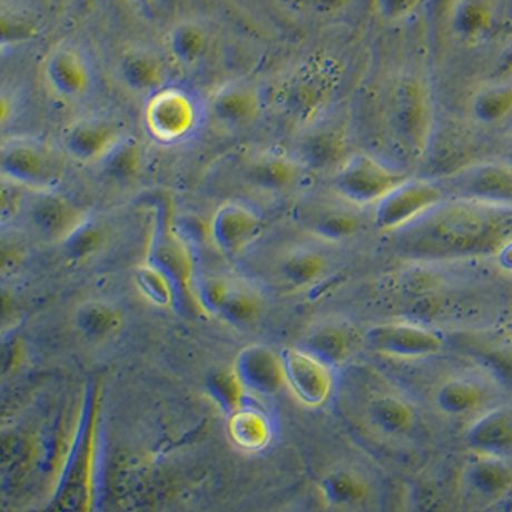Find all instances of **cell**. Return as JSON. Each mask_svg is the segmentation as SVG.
Masks as SVG:
<instances>
[{
  "label": "cell",
  "mask_w": 512,
  "mask_h": 512,
  "mask_svg": "<svg viewBox=\"0 0 512 512\" xmlns=\"http://www.w3.org/2000/svg\"><path fill=\"white\" fill-rule=\"evenodd\" d=\"M140 283L144 292L157 302L169 300V290L161 274L153 268H143L139 273Z\"/></svg>",
  "instance_id": "cell-34"
},
{
  "label": "cell",
  "mask_w": 512,
  "mask_h": 512,
  "mask_svg": "<svg viewBox=\"0 0 512 512\" xmlns=\"http://www.w3.org/2000/svg\"><path fill=\"white\" fill-rule=\"evenodd\" d=\"M326 253L318 246L294 245L285 250L277 265L281 280L294 289L318 282L329 269Z\"/></svg>",
  "instance_id": "cell-20"
},
{
  "label": "cell",
  "mask_w": 512,
  "mask_h": 512,
  "mask_svg": "<svg viewBox=\"0 0 512 512\" xmlns=\"http://www.w3.org/2000/svg\"><path fill=\"white\" fill-rule=\"evenodd\" d=\"M125 139L121 126L105 117H86L68 125L61 137L64 154L81 165L100 164Z\"/></svg>",
  "instance_id": "cell-13"
},
{
  "label": "cell",
  "mask_w": 512,
  "mask_h": 512,
  "mask_svg": "<svg viewBox=\"0 0 512 512\" xmlns=\"http://www.w3.org/2000/svg\"><path fill=\"white\" fill-rule=\"evenodd\" d=\"M307 172L297 156L275 150L255 156L248 169L250 182L258 189L272 194L294 190Z\"/></svg>",
  "instance_id": "cell-17"
},
{
  "label": "cell",
  "mask_w": 512,
  "mask_h": 512,
  "mask_svg": "<svg viewBox=\"0 0 512 512\" xmlns=\"http://www.w3.org/2000/svg\"><path fill=\"white\" fill-rule=\"evenodd\" d=\"M198 122V111L192 98L180 90L157 93L145 111L147 131L164 144L179 142L189 135Z\"/></svg>",
  "instance_id": "cell-16"
},
{
  "label": "cell",
  "mask_w": 512,
  "mask_h": 512,
  "mask_svg": "<svg viewBox=\"0 0 512 512\" xmlns=\"http://www.w3.org/2000/svg\"><path fill=\"white\" fill-rule=\"evenodd\" d=\"M211 43L210 34L201 26L185 27L179 34V49L176 52L182 63L195 65L208 55Z\"/></svg>",
  "instance_id": "cell-32"
},
{
  "label": "cell",
  "mask_w": 512,
  "mask_h": 512,
  "mask_svg": "<svg viewBox=\"0 0 512 512\" xmlns=\"http://www.w3.org/2000/svg\"><path fill=\"white\" fill-rule=\"evenodd\" d=\"M391 235L398 253L411 261L448 262L496 255L512 238V210L446 198Z\"/></svg>",
  "instance_id": "cell-1"
},
{
  "label": "cell",
  "mask_w": 512,
  "mask_h": 512,
  "mask_svg": "<svg viewBox=\"0 0 512 512\" xmlns=\"http://www.w3.org/2000/svg\"><path fill=\"white\" fill-rule=\"evenodd\" d=\"M279 2L295 15L328 21L347 13L356 0H279Z\"/></svg>",
  "instance_id": "cell-31"
},
{
  "label": "cell",
  "mask_w": 512,
  "mask_h": 512,
  "mask_svg": "<svg viewBox=\"0 0 512 512\" xmlns=\"http://www.w3.org/2000/svg\"><path fill=\"white\" fill-rule=\"evenodd\" d=\"M239 370L244 384L260 395L273 396L285 386L281 357L267 347L246 350Z\"/></svg>",
  "instance_id": "cell-22"
},
{
  "label": "cell",
  "mask_w": 512,
  "mask_h": 512,
  "mask_svg": "<svg viewBox=\"0 0 512 512\" xmlns=\"http://www.w3.org/2000/svg\"><path fill=\"white\" fill-rule=\"evenodd\" d=\"M2 180L23 191H53L62 174L55 155L42 143L8 140L0 150Z\"/></svg>",
  "instance_id": "cell-6"
},
{
  "label": "cell",
  "mask_w": 512,
  "mask_h": 512,
  "mask_svg": "<svg viewBox=\"0 0 512 512\" xmlns=\"http://www.w3.org/2000/svg\"><path fill=\"white\" fill-rule=\"evenodd\" d=\"M281 361L285 386L303 406L319 408L331 395V368L312 354L299 348L282 350Z\"/></svg>",
  "instance_id": "cell-14"
},
{
  "label": "cell",
  "mask_w": 512,
  "mask_h": 512,
  "mask_svg": "<svg viewBox=\"0 0 512 512\" xmlns=\"http://www.w3.org/2000/svg\"><path fill=\"white\" fill-rule=\"evenodd\" d=\"M267 105V96L259 86L249 81H232L211 95L208 115L219 130L239 133L258 122Z\"/></svg>",
  "instance_id": "cell-11"
},
{
  "label": "cell",
  "mask_w": 512,
  "mask_h": 512,
  "mask_svg": "<svg viewBox=\"0 0 512 512\" xmlns=\"http://www.w3.org/2000/svg\"><path fill=\"white\" fill-rule=\"evenodd\" d=\"M407 176L376 156L367 153L349 155L332 174L331 190L363 209L373 208Z\"/></svg>",
  "instance_id": "cell-5"
},
{
  "label": "cell",
  "mask_w": 512,
  "mask_h": 512,
  "mask_svg": "<svg viewBox=\"0 0 512 512\" xmlns=\"http://www.w3.org/2000/svg\"><path fill=\"white\" fill-rule=\"evenodd\" d=\"M509 162H510V163H512V153H511V156H510V161H509Z\"/></svg>",
  "instance_id": "cell-36"
},
{
  "label": "cell",
  "mask_w": 512,
  "mask_h": 512,
  "mask_svg": "<svg viewBox=\"0 0 512 512\" xmlns=\"http://www.w3.org/2000/svg\"><path fill=\"white\" fill-rule=\"evenodd\" d=\"M367 419L370 426L384 435H399L415 422L409 403L395 396H379L369 402Z\"/></svg>",
  "instance_id": "cell-24"
},
{
  "label": "cell",
  "mask_w": 512,
  "mask_h": 512,
  "mask_svg": "<svg viewBox=\"0 0 512 512\" xmlns=\"http://www.w3.org/2000/svg\"><path fill=\"white\" fill-rule=\"evenodd\" d=\"M472 113L485 124L504 121L512 113V81L489 85L472 101Z\"/></svg>",
  "instance_id": "cell-28"
},
{
  "label": "cell",
  "mask_w": 512,
  "mask_h": 512,
  "mask_svg": "<svg viewBox=\"0 0 512 512\" xmlns=\"http://www.w3.org/2000/svg\"><path fill=\"white\" fill-rule=\"evenodd\" d=\"M364 341L374 353L399 360L429 358L445 346L435 331L408 322L378 324L367 331Z\"/></svg>",
  "instance_id": "cell-12"
},
{
  "label": "cell",
  "mask_w": 512,
  "mask_h": 512,
  "mask_svg": "<svg viewBox=\"0 0 512 512\" xmlns=\"http://www.w3.org/2000/svg\"><path fill=\"white\" fill-rule=\"evenodd\" d=\"M342 77L336 56L314 52L280 74L267 102L282 120L301 130L333 108Z\"/></svg>",
  "instance_id": "cell-2"
},
{
  "label": "cell",
  "mask_w": 512,
  "mask_h": 512,
  "mask_svg": "<svg viewBox=\"0 0 512 512\" xmlns=\"http://www.w3.org/2000/svg\"><path fill=\"white\" fill-rule=\"evenodd\" d=\"M233 436L242 447L259 450L268 445L271 438L269 422L261 413L246 411L236 416L232 425Z\"/></svg>",
  "instance_id": "cell-30"
},
{
  "label": "cell",
  "mask_w": 512,
  "mask_h": 512,
  "mask_svg": "<svg viewBox=\"0 0 512 512\" xmlns=\"http://www.w3.org/2000/svg\"><path fill=\"white\" fill-rule=\"evenodd\" d=\"M496 256L500 267L512 273V238L500 246Z\"/></svg>",
  "instance_id": "cell-35"
},
{
  "label": "cell",
  "mask_w": 512,
  "mask_h": 512,
  "mask_svg": "<svg viewBox=\"0 0 512 512\" xmlns=\"http://www.w3.org/2000/svg\"><path fill=\"white\" fill-rule=\"evenodd\" d=\"M474 358L502 389L512 393V336L481 344Z\"/></svg>",
  "instance_id": "cell-27"
},
{
  "label": "cell",
  "mask_w": 512,
  "mask_h": 512,
  "mask_svg": "<svg viewBox=\"0 0 512 512\" xmlns=\"http://www.w3.org/2000/svg\"><path fill=\"white\" fill-rule=\"evenodd\" d=\"M423 0H373L374 12L382 22L397 24L417 12Z\"/></svg>",
  "instance_id": "cell-33"
},
{
  "label": "cell",
  "mask_w": 512,
  "mask_h": 512,
  "mask_svg": "<svg viewBox=\"0 0 512 512\" xmlns=\"http://www.w3.org/2000/svg\"><path fill=\"white\" fill-rule=\"evenodd\" d=\"M382 115L391 139L421 159L435 132V105L425 78L413 72L392 78L383 96Z\"/></svg>",
  "instance_id": "cell-3"
},
{
  "label": "cell",
  "mask_w": 512,
  "mask_h": 512,
  "mask_svg": "<svg viewBox=\"0 0 512 512\" xmlns=\"http://www.w3.org/2000/svg\"><path fill=\"white\" fill-rule=\"evenodd\" d=\"M449 25L460 41L478 42L491 28V8L485 0H457L450 11Z\"/></svg>",
  "instance_id": "cell-23"
},
{
  "label": "cell",
  "mask_w": 512,
  "mask_h": 512,
  "mask_svg": "<svg viewBox=\"0 0 512 512\" xmlns=\"http://www.w3.org/2000/svg\"><path fill=\"white\" fill-rule=\"evenodd\" d=\"M264 230L258 211L238 201L224 202L215 210L209 222V239L214 248L226 255L248 249Z\"/></svg>",
  "instance_id": "cell-15"
},
{
  "label": "cell",
  "mask_w": 512,
  "mask_h": 512,
  "mask_svg": "<svg viewBox=\"0 0 512 512\" xmlns=\"http://www.w3.org/2000/svg\"><path fill=\"white\" fill-rule=\"evenodd\" d=\"M485 392L480 384L467 378L443 382L436 392L437 408L448 416H465L484 402Z\"/></svg>",
  "instance_id": "cell-25"
},
{
  "label": "cell",
  "mask_w": 512,
  "mask_h": 512,
  "mask_svg": "<svg viewBox=\"0 0 512 512\" xmlns=\"http://www.w3.org/2000/svg\"><path fill=\"white\" fill-rule=\"evenodd\" d=\"M304 351L326 363L330 368L336 366L348 353V341L337 329L315 332L304 344Z\"/></svg>",
  "instance_id": "cell-29"
},
{
  "label": "cell",
  "mask_w": 512,
  "mask_h": 512,
  "mask_svg": "<svg viewBox=\"0 0 512 512\" xmlns=\"http://www.w3.org/2000/svg\"><path fill=\"white\" fill-rule=\"evenodd\" d=\"M19 214L29 235L49 244H65L87 220L84 211L55 190L32 192Z\"/></svg>",
  "instance_id": "cell-9"
},
{
  "label": "cell",
  "mask_w": 512,
  "mask_h": 512,
  "mask_svg": "<svg viewBox=\"0 0 512 512\" xmlns=\"http://www.w3.org/2000/svg\"><path fill=\"white\" fill-rule=\"evenodd\" d=\"M47 90L58 100L72 102L81 98L91 84V75L82 57L72 51H57L44 68Z\"/></svg>",
  "instance_id": "cell-18"
},
{
  "label": "cell",
  "mask_w": 512,
  "mask_h": 512,
  "mask_svg": "<svg viewBox=\"0 0 512 512\" xmlns=\"http://www.w3.org/2000/svg\"><path fill=\"white\" fill-rule=\"evenodd\" d=\"M467 440L480 454L499 455L512 449V407L488 410L471 423Z\"/></svg>",
  "instance_id": "cell-21"
},
{
  "label": "cell",
  "mask_w": 512,
  "mask_h": 512,
  "mask_svg": "<svg viewBox=\"0 0 512 512\" xmlns=\"http://www.w3.org/2000/svg\"><path fill=\"white\" fill-rule=\"evenodd\" d=\"M293 153L308 171L333 172L348 159L350 125L346 115L331 110L299 130Z\"/></svg>",
  "instance_id": "cell-7"
},
{
  "label": "cell",
  "mask_w": 512,
  "mask_h": 512,
  "mask_svg": "<svg viewBox=\"0 0 512 512\" xmlns=\"http://www.w3.org/2000/svg\"><path fill=\"white\" fill-rule=\"evenodd\" d=\"M448 198L512 210V163L484 162L461 167L439 181Z\"/></svg>",
  "instance_id": "cell-8"
},
{
  "label": "cell",
  "mask_w": 512,
  "mask_h": 512,
  "mask_svg": "<svg viewBox=\"0 0 512 512\" xmlns=\"http://www.w3.org/2000/svg\"><path fill=\"white\" fill-rule=\"evenodd\" d=\"M319 489L322 499L331 507L357 505L369 492L367 482L357 472L346 469L329 472L321 480Z\"/></svg>",
  "instance_id": "cell-26"
},
{
  "label": "cell",
  "mask_w": 512,
  "mask_h": 512,
  "mask_svg": "<svg viewBox=\"0 0 512 512\" xmlns=\"http://www.w3.org/2000/svg\"><path fill=\"white\" fill-rule=\"evenodd\" d=\"M465 482L475 497L495 501L506 497L512 489V468L498 455L481 454L469 462Z\"/></svg>",
  "instance_id": "cell-19"
},
{
  "label": "cell",
  "mask_w": 512,
  "mask_h": 512,
  "mask_svg": "<svg viewBox=\"0 0 512 512\" xmlns=\"http://www.w3.org/2000/svg\"><path fill=\"white\" fill-rule=\"evenodd\" d=\"M446 198L448 195L439 181L407 177L373 206L371 221L381 232L391 234Z\"/></svg>",
  "instance_id": "cell-10"
},
{
  "label": "cell",
  "mask_w": 512,
  "mask_h": 512,
  "mask_svg": "<svg viewBox=\"0 0 512 512\" xmlns=\"http://www.w3.org/2000/svg\"><path fill=\"white\" fill-rule=\"evenodd\" d=\"M367 209L336 192L305 194L293 206V220L314 241L336 245L356 239L371 220Z\"/></svg>",
  "instance_id": "cell-4"
}]
</instances>
